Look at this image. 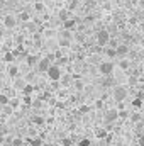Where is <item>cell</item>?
<instances>
[{
  "mask_svg": "<svg viewBox=\"0 0 144 146\" xmlns=\"http://www.w3.org/2000/svg\"><path fill=\"white\" fill-rule=\"evenodd\" d=\"M19 19H20L22 22H29V14H27V12H22V14L19 15Z\"/></svg>",
  "mask_w": 144,
  "mask_h": 146,
  "instance_id": "obj_18",
  "label": "cell"
},
{
  "mask_svg": "<svg viewBox=\"0 0 144 146\" xmlns=\"http://www.w3.org/2000/svg\"><path fill=\"white\" fill-rule=\"evenodd\" d=\"M9 75H10L12 78H17V76H19V68H17L15 65H10V66H9Z\"/></svg>",
  "mask_w": 144,
  "mask_h": 146,
  "instance_id": "obj_11",
  "label": "cell"
},
{
  "mask_svg": "<svg viewBox=\"0 0 144 146\" xmlns=\"http://www.w3.org/2000/svg\"><path fill=\"white\" fill-rule=\"evenodd\" d=\"M131 121H132V122H139V121H141V114H132V115H131Z\"/></svg>",
  "mask_w": 144,
  "mask_h": 146,
  "instance_id": "obj_24",
  "label": "cell"
},
{
  "mask_svg": "<svg viewBox=\"0 0 144 146\" xmlns=\"http://www.w3.org/2000/svg\"><path fill=\"white\" fill-rule=\"evenodd\" d=\"M9 100H10V99H9L5 94H0V106H3V107L9 106Z\"/></svg>",
  "mask_w": 144,
  "mask_h": 146,
  "instance_id": "obj_13",
  "label": "cell"
},
{
  "mask_svg": "<svg viewBox=\"0 0 144 146\" xmlns=\"http://www.w3.org/2000/svg\"><path fill=\"white\" fill-rule=\"evenodd\" d=\"M137 146H144V136H143V134L137 138Z\"/></svg>",
  "mask_w": 144,
  "mask_h": 146,
  "instance_id": "obj_30",
  "label": "cell"
},
{
  "mask_svg": "<svg viewBox=\"0 0 144 146\" xmlns=\"http://www.w3.org/2000/svg\"><path fill=\"white\" fill-rule=\"evenodd\" d=\"M108 41H110L108 31L107 29H100V31L97 33V42H98V46H107Z\"/></svg>",
  "mask_w": 144,
  "mask_h": 146,
  "instance_id": "obj_3",
  "label": "cell"
},
{
  "mask_svg": "<svg viewBox=\"0 0 144 146\" xmlns=\"http://www.w3.org/2000/svg\"><path fill=\"white\" fill-rule=\"evenodd\" d=\"M143 136H144V131H143Z\"/></svg>",
  "mask_w": 144,
  "mask_h": 146,
  "instance_id": "obj_39",
  "label": "cell"
},
{
  "mask_svg": "<svg viewBox=\"0 0 144 146\" xmlns=\"http://www.w3.org/2000/svg\"><path fill=\"white\" fill-rule=\"evenodd\" d=\"M49 66H51V63H49V60H48V58H42V60H39V61H37V70H39L41 73H46Z\"/></svg>",
  "mask_w": 144,
  "mask_h": 146,
  "instance_id": "obj_5",
  "label": "cell"
},
{
  "mask_svg": "<svg viewBox=\"0 0 144 146\" xmlns=\"http://www.w3.org/2000/svg\"><path fill=\"white\" fill-rule=\"evenodd\" d=\"M120 68H122V70H124V68H129V61L122 60V61H120Z\"/></svg>",
  "mask_w": 144,
  "mask_h": 146,
  "instance_id": "obj_29",
  "label": "cell"
},
{
  "mask_svg": "<svg viewBox=\"0 0 144 146\" xmlns=\"http://www.w3.org/2000/svg\"><path fill=\"white\" fill-rule=\"evenodd\" d=\"M129 53V46H126V44H119L117 48H115V54L117 56H124V54H127Z\"/></svg>",
  "mask_w": 144,
  "mask_h": 146,
  "instance_id": "obj_7",
  "label": "cell"
},
{
  "mask_svg": "<svg viewBox=\"0 0 144 146\" xmlns=\"http://www.w3.org/2000/svg\"><path fill=\"white\" fill-rule=\"evenodd\" d=\"M46 73H48V76H49L53 82H58V80L61 78V68H59L58 65H51Z\"/></svg>",
  "mask_w": 144,
  "mask_h": 146,
  "instance_id": "obj_2",
  "label": "cell"
},
{
  "mask_svg": "<svg viewBox=\"0 0 144 146\" xmlns=\"http://www.w3.org/2000/svg\"><path fill=\"white\" fill-rule=\"evenodd\" d=\"M68 2H70V0H68Z\"/></svg>",
  "mask_w": 144,
  "mask_h": 146,
  "instance_id": "obj_41",
  "label": "cell"
},
{
  "mask_svg": "<svg viewBox=\"0 0 144 146\" xmlns=\"http://www.w3.org/2000/svg\"><path fill=\"white\" fill-rule=\"evenodd\" d=\"M27 141H29V145L31 146H42V141H41L39 138H29Z\"/></svg>",
  "mask_w": 144,
  "mask_h": 146,
  "instance_id": "obj_12",
  "label": "cell"
},
{
  "mask_svg": "<svg viewBox=\"0 0 144 146\" xmlns=\"http://www.w3.org/2000/svg\"><path fill=\"white\" fill-rule=\"evenodd\" d=\"M37 61H39V60H37L36 56H32V54H31V56L27 58V63H29V65H36Z\"/></svg>",
  "mask_w": 144,
  "mask_h": 146,
  "instance_id": "obj_20",
  "label": "cell"
},
{
  "mask_svg": "<svg viewBox=\"0 0 144 146\" xmlns=\"http://www.w3.org/2000/svg\"><path fill=\"white\" fill-rule=\"evenodd\" d=\"M126 97H127V90H126V87L117 85V87L114 88V99H115L117 102H122Z\"/></svg>",
  "mask_w": 144,
  "mask_h": 146,
  "instance_id": "obj_4",
  "label": "cell"
},
{
  "mask_svg": "<svg viewBox=\"0 0 144 146\" xmlns=\"http://www.w3.org/2000/svg\"><path fill=\"white\" fill-rule=\"evenodd\" d=\"M80 110H81V112H88V107H87V106H83Z\"/></svg>",
  "mask_w": 144,
  "mask_h": 146,
  "instance_id": "obj_35",
  "label": "cell"
},
{
  "mask_svg": "<svg viewBox=\"0 0 144 146\" xmlns=\"http://www.w3.org/2000/svg\"><path fill=\"white\" fill-rule=\"evenodd\" d=\"M105 53H107V56H110V58H112V56H117V54H115V49H112V48H108Z\"/></svg>",
  "mask_w": 144,
  "mask_h": 146,
  "instance_id": "obj_28",
  "label": "cell"
},
{
  "mask_svg": "<svg viewBox=\"0 0 144 146\" xmlns=\"http://www.w3.org/2000/svg\"><path fill=\"white\" fill-rule=\"evenodd\" d=\"M3 60H5V61H14V53H5Z\"/></svg>",
  "mask_w": 144,
  "mask_h": 146,
  "instance_id": "obj_22",
  "label": "cell"
},
{
  "mask_svg": "<svg viewBox=\"0 0 144 146\" xmlns=\"http://www.w3.org/2000/svg\"><path fill=\"white\" fill-rule=\"evenodd\" d=\"M27 31L32 33V34H36L37 33V26L34 24V22H27Z\"/></svg>",
  "mask_w": 144,
  "mask_h": 146,
  "instance_id": "obj_14",
  "label": "cell"
},
{
  "mask_svg": "<svg viewBox=\"0 0 144 146\" xmlns=\"http://www.w3.org/2000/svg\"><path fill=\"white\" fill-rule=\"evenodd\" d=\"M59 17L63 19V22L68 21V10H61V12H59Z\"/></svg>",
  "mask_w": 144,
  "mask_h": 146,
  "instance_id": "obj_21",
  "label": "cell"
},
{
  "mask_svg": "<svg viewBox=\"0 0 144 146\" xmlns=\"http://www.w3.org/2000/svg\"><path fill=\"white\" fill-rule=\"evenodd\" d=\"M15 24H17V19H15L14 15H5V17H3V26H5V27L12 29V27H15Z\"/></svg>",
  "mask_w": 144,
  "mask_h": 146,
  "instance_id": "obj_6",
  "label": "cell"
},
{
  "mask_svg": "<svg viewBox=\"0 0 144 146\" xmlns=\"http://www.w3.org/2000/svg\"><path fill=\"white\" fill-rule=\"evenodd\" d=\"M0 146H12L10 143H3V145H0Z\"/></svg>",
  "mask_w": 144,
  "mask_h": 146,
  "instance_id": "obj_37",
  "label": "cell"
},
{
  "mask_svg": "<svg viewBox=\"0 0 144 146\" xmlns=\"http://www.w3.org/2000/svg\"><path fill=\"white\" fill-rule=\"evenodd\" d=\"M76 7H78V2H76V0H71V2L68 3V10H75Z\"/></svg>",
  "mask_w": 144,
  "mask_h": 146,
  "instance_id": "obj_19",
  "label": "cell"
},
{
  "mask_svg": "<svg viewBox=\"0 0 144 146\" xmlns=\"http://www.w3.org/2000/svg\"><path fill=\"white\" fill-rule=\"evenodd\" d=\"M34 5H36V10H42V9H44L42 3H34Z\"/></svg>",
  "mask_w": 144,
  "mask_h": 146,
  "instance_id": "obj_33",
  "label": "cell"
},
{
  "mask_svg": "<svg viewBox=\"0 0 144 146\" xmlns=\"http://www.w3.org/2000/svg\"><path fill=\"white\" fill-rule=\"evenodd\" d=\"M31 104H32V106H34L36 109H39V107L42 106V100H36V102H31Z\"/></svg>",
  "mask_w": 144,
  "mask_h": 146,
  "instance_id": "obj_31",
  "label": "cell"
},
{
  "mask_svg": "<svg viewBox=\"0 0 144 146\" xmlns=\"http://www.w3.org/2000/svg\"><path fill=\"white\" fill-rule=\"evenodd\" d=\"M92 145V141L90 139H87V138H83V139H80L78 141V146H90Z\"/></svg>",
  "mask_w": 144,
  "mask_h": 146,
  "instance_id": "obj_17",
  "label": "cell"
},
{
  "mask_svg": "<svg viewBox=\"0 0 144 146\" xmlns=\"http://www.w3.org/2000/svg\"><path fill=\"white\" fill-rule=\"evenodd\" d=\"M42 146H48V145H42Z\"/></svg>",
  "mask_w": 144,
  "mask_h": 146,
  "instance_id": "obj_40",
  "label": "cell"
},
{
  "mask_svg": "<svg viewBox=\"0 0 144 146\" xmlns=\"http://www.w3.org/2000/svg\"><path fill=\"white\" fill-rule=\"evenodd\" d=\"M95 136H97L98 139H104V138H107L108 134L104 127H97V129H95Z\"/></svg>",
  "mask_w": 144,
  "mask_h": 146,
  "instance_id": "obj_9",
  "label": "cell"
},
{
  "mask_svg": "<svg viewBox=\"0 0 144 146\" xmlns=\"http://www.w3.org/2000/svg\"><path fill=\"white\" fill-rule=\"evenodd\" d=\"M132 106H134V107H137V109H139V107H141V106H143V100H141V97H136V99H134V100H132Z\"/></svg>",
  "mask_w": 144,
  "mask_h": 146,
  "instance_id": "obj_16",
  "label": "cell"
},
{
  "mask_svg": "<svg viewBox=\"0 0 144 146\" xmlns=\"http://www.w3.org/2000/svg\"><path fill=\"white\" fill-rule=\"evenodd\" d=\"M63 146H71V141L70 139H63Z\"/></svg>",
  "mask_w": 144,
  "mask_h": 146,
  "instance_id": "obj_32",
  "label": "cell"
},
{
  "mask_svg": "<svg viewBox=\"0 0 144 146\" xmlns=\"http://www.w3.org/2000/svg\"><path fill=\"white\" fill-rule=\"evenodd\" d=\"M3 143H5V141H3V134L0 133V145H3Z\"/></svg>",
  "mask_w": 144,
  "mask_h": 146,
  "instance_id": "obj_36",
  "label": "cell"
},
{
  "mask_svg": "<svg viewBox=\"0 0 144 146\" xmlns=\"http://www.w3.org/2000/svg\"><path fill=\"white\" fill-rule=\"evenodd\" d=\"M117 117H119V112H117L115 109H110V110L107 112V115H105V119H107L108 122H114Z\"/></svg>",
  "mask_w": 144,
  "mask_h": 146,
  "instance_id": "obj_8",
  "label": "cell"
},
{
  "mask_svg": "<svg viewBox=\"0 0 144 146\" xmlns=\"http://www.w3.org/2000/svg\"><path fill=\"white\" fill-rule=\"evenodd\" d=\"M75 24H76V21H75V19H68V21H65V22H63L65 31H70V29H73V27H75Z\"/></svg>",
  "mask_w": 144,
  "mask_h": 146,
  "instance_id": "obj_10",
  "label": "cell"
},
{
  "mask_svg": "<svg viewBox=\"0 0 144 146\" xmlns=\"http://www.w3.org/2000/svg\"><path fill=\"white\" fill-rule=\"evenodd\" d=\"M3 110H5L7 114H10V112H12V107H9V106H5V107H3Z\"/></svg>",
  "mask_w": 144,
  "mask_h": 146,
  "instance_id": "obj_34",
  "label": "cell"
},
{
  "mask_svg": "<svg viewBox=\"0 0 144 146\" xmlns=\"http://www.w3.org/2000/svg\"><path fill=\"white\" fill-rule=\"evenodd\" d=\"M12 146H22V139H20V138H15V139L12 141Z\"/></svg>",
  "mask_w": 144,
  "mask_h": 146,
  "instance_id": "obj_27",
  "label": "cell"
},
{
  "mask_svg": "<svg viewBox=\"0 0 144 146\" xmlns=\"http://www.w3.org/2000/svg\"><path fill=\"white\" fill-rule=\"evenodd\" d=\"M36 3H41V0H36Z\"/></svg>",
  "mask_w": 144,
  "mask_h": 146,
  "instance_id": "obj_38",
  "label": "cell"
},
{
  "mask_svg": "<svg viewBox=\"0 0 144 146\" xmlns=\"http://www.w3.org/2000/svg\"><path fill=\"white\" fill-rule=\"evenodd\" d=\"M22 90H24V94H26V95H29V94H31V92H32L34 88H32V85H26V87H24Z\"/></svg>",
  "mask_w": 144,
  "mask_h": 146,
  "instance_id": "obj_23",
  "label": "cell"
},
{
  "mask_svg": "<svg viewBox=\"0 0 144 146\" xmlns=\"http://www.w3.org/2000/svg\"><path fill=\"white\" fill-rule=\"evenodd\" d=\"M15 85H17V88H24V87H26V85H24V82H22L20 78H17V80H15Z\"/></svg>",
  "mask_w": 144,
  "mask_h": 146,
  "instance_id": "obj_26",
  "label": "cell"
},
{
  "mask_svg": "<svg viewBox=\"0 0 144 146\" xmlns=\"http://www.w3.org/2000/svg\"><path fill=\"white\" fill-rule=\"evenodd\" d=\"M32 122L37 124V126H42V124H44V119H42L41 115H34V117H32Z\"/></svg>",
  "mask_w": 144,
  "mask_h": 146,
  "instance_id": "obj_15",
  "label": "cell"
},
{
  "mask_svg": "<svg viewBox=\"0 0 144 146\" xmlns=\"http://www.w3.org/2000/svg\"><path fill=\"white\" fill-rule=\"evenodd\" d=\"M98 72L102 73L104 76H112V73H114V63L112 61H102L100 66H98Z\"/></svg>",
  "mask_w": 144,
  "mask_h": 146,
  "instance_id": "obj_1",
  "label": "cell"
},
{
  "mask_svg": "<svg viewBox=\"0 0 144 146\" xmlns=\"http://www.w3.org/2000/svg\"><path fill=\"white\" fill-rule=\"evenodd\" d=\"M59 44H61L63 48H68V46H70V39H61V41H59Z\"/></svg>",
  "mask_w": 144,
  "mask_h": 146,
  "instance_id": "obj_25",
  "label": "cell"
}]
</instances>
